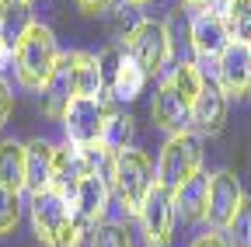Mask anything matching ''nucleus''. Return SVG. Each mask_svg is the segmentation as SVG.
Wrapping results in <instances>:
<instances>
[{"label": "nucleus", "mask_w": 251, "mask_h": 247, "mask_svg": "<svg viewBox=\"0 0 251 247\" xmlns=\"http://www.w3.org/2000/svg\"><path fill=\"white\" fill-rule=\"evenodd\" d=\"M11 63H14V73L21 80V87L28 90H42L59 63V49H56V39L46 24H31L28 32L21 35V42L14 45L11 52Z\"/></svg>", "instance_id": "obj_1"}, {"label": "nucleus", "mask_w": 251, "mask_h": 247, "mask_svg": "<svg viewBox=\"0 0 251 247\" xmlns=\"http://www.w3.org/2000/svg\"><path fill=\"white\" fill-rule=\"evenodd\" d=\"M108 181L98 178V174H87L80 184H77V192L70 195V212H74V226L77 233H91L98 223H105V209H108Z\"/></svg>", "instance_id": "obj_9"}, {"label": "nucleus", "mask_w": 251, "mask_h": 247, "mask_svg": "<svg viewBox=\"0 0 251 247\" xmlns=\"http://www.w3.org/2000/svg\"><path fill=\"white\" fill-rule=\"evenodd\" d=\"M129 7H143V4H150V0H126Z\"/></svg>", "instance_id": "obj_30"}, {"label": "nucleus", "mask_w": 251, "mask_h": 247, "mask_svg": "<svg viewBox=\"0 0 251 247\" xmlns=\"http://www.w3.org/2000/svg\"><path fill=\"white\" fill-rule=\"evenodd\" d=\"M227 244L230 247H251V199H244L241 209L234 212V220L227 226Z\"/></svg>", "instance_id": "obj_24"}, {"label": "nucleus", "mask_w": 251, "mask_h": 247, "mask_svg": "<svg viewBox=\"0 0 251 247\" xmlns=\"http://www.w3.org/2000/svg\"><path fill=\"white\" fill-rule=\"evenodd\" d=\"M220 11H224V21L230 28V39L251 45V0H224Z\"/></svg>", "instance_id": "obj_22"}, {"label": "nucleus", "mask_w": 251, "mask_h": 247, "mask_svg": "<svg viewBox=\"0 0 251 247\" xmlns=\"http://www.w3.org/2000/svg\"><path fill=\"white\" fill-rule=\"evenodd\" d=\"M87 157H84V146H56V160H52V184L49 188H56L59 195H74L77 192V184L87 178Z\"/></svg>", "instance_id": "obj_13"}, {"label": "nucleus", "mask_w": 251, "mask_h": 247, "mask_svg": "<svg viewBox=\"0 0 251 247\" xmlns=\"http://www.w3.org/2000/svg\"><path fill=\"white\" fill-rule=\"evenodd\" d=\"M185 4H188V7H199V11H206V7H213V4H216V0H185Z\"/></svg>", "instance_id": "obj_29"}, {"label": "nucleus", "mask_w": 251, "mask_h": 247, "mask_svg": "<svg viewBox=\"0 0 251 247\" xmlns=\"http://www.w3.org/2000/svg\"><path fill=\"white\" fill-rule=\"evenodd\" d=\"M147 80H150V77L143 73V67L122 49L119 63H115V77H112V90H108V94H112L115 101H133V98H140V90L147 87Z\"/></svg>", "instance_id": "obj_19"}, {"label": "nucleus", "mask_w": 251, "mask_h": 247, "mask_svg": "<svg viewBox=\"0 0 251 247\" xmlns=\"http://www.w3.org/2000/svg\"><path fill=\"white\" fill-rule=\"evenodd\" d=\"M244 192H241V181L230 171H216L209 174V195H206V220L213 230H227L234 212L241 209Z\"/></svg>", "instance_id": "obj_11"}, {"label": "nucleus", "mask_w": 251, "mask_h": 247, "mask_svg": "<svg viewBox=\"0 0 251 247\" xmlns=\"http://www.w3.org/2000/svg\"><path fill=\"white\" fill-rule=\"evenodd\" d=\"M31 24V0H0V45L7 52H14Z\"/></svg>", "instance_id": "obj_17"}, {"label": "nucleus", "mask_w": 251, "mask_h": 247, "mask_svg": "<svg viewBox=\"0 0 251 247\" xmlns=\"http://www.w3.org/2000/svg\"><path fill=\"white\" fill-rule=\"evenodd\" d=\"M7 56H11V52H7L4 45H0V63H4V59H7Z\"/></svg>", "instance_id": "obj_31"}, {"label": "nucleus", "mask_w": 251, "mask_h": 247, "mask_svg": "<svg viewBox=\"0 0 251 247\" xmlns=\"http://www.w3.org/2000/svg\"><path fill=\"white\" fill-rule=\"evenodd\" d=\"M52 160H56V146L46 139H31L25 146V188L35 195L46 192L52 184Z\"/></svg>", "instance_id": "obj_16"}, {"label": "nucleus", "mask_w": 251, "mask_h": 247, "mask_svg": "<svg viewBox=\"0 0 251 247\" xmlns=\"http://www.w3.org/2000/svg\"><path fill=\"white\" fill-rule=\"evenodd\" d=\"M129 139H133V118L122 112H108L101 129V146L108 153H119V150H129Z\"/></svg>", "instance_id": "obj_21"}, {"label": "nucleus", "mask_w": 251, "mask_h": 247, "mask_svg": "<svg viewBox=\"0 0 251 247\" xmlns=\"http://www.w3.org/2000/svg\"><path fill=\"white\" fill-rule=\"evenodd\" d=\"M216 84L224 87L227 98L248 101L251 98V45L248 42H230L224 56L216 59Z\"/></svg>", "instance_id": "obj_10"}, {"label": "nucleus", "mask_w": 251, "mask_h": 247, "mask_svg": "<svg viewBox=\"0 0 251 247\" xmlns=\"http://www.w3.org/2000/svg\"><path fill=\"white\" fill-rule=\"evenodd\" d=\"M87 240H91V247H133L129 230L122 223H98L87 233Z\"/></svg>", "instance_id": "obj_23"}, {"label": "nucleus", "mask_w": 251, "mask_h": 247, "mask_svg": "<svg viewBox=\"0 0 251 247\" xmlns=\"http://www.w3.org/2000/svg\"><path fill=\"white\" fill-rule=\"evenodd\" d=\"M206 195H209V174H196V178H188L181 188L175 192V209L181 220L188 223H202L206 220Z\"/></svg>", "instance_id": "obj_18"}, {"label": "nucleus", "mask_w": 251, "mask_h": 247, "mask_svg": "<svg viewBox=\"0 0 251 247\" xmlns=\"http://www.w3.org/2000/svg\"><path fill=\"white\" fill-rule=\"evenodd\" d=\"M18 220H21V199H18V192L0 184V233H11L18 226Z\"/></svg>", "instance_id": "obj_25"}, {"label": "nucleus", "mask_w": 251, "mask_h": 247, "mask_svg": "<svg viewBox=\"0 0 251 247\" xmlns=\"http://www.w3.org/2000/svg\"><path fill=\"white\" fill-rule=\"evenodd\" d=\"M31 230L42 247H77L84 240V233H77L74 226L70 199L59 195L56 188L31 195Z\"/></svg>", "instance_id": "obj_2"}, {"label": "nucleus", "mask_w": 251, "mask_h": 247, "mask_svg": "<svg viewBox=\"0 0 251 247\" xmlns=\"http://www.w3.org/2000/svg\"><path fill=\"white\" fill-rule=\"evenodd\" d=\"M188 35H192V49H196V56H199V63H196L199 70L209 67V63H216V59L224 56V49L234 42V39H230V28H227V21H224V11H220V7L199 11V14L192 18Z\"/></svg>", "instance_id": "obj_7"}, {"label": "nucleus", "mask_w": 251, "mask_h": 247, "mask_svg": "<svg viewBox=\"0 0 251 247\" xmlns=\"http://www.w3.org/2000/svg\"><path fill=\"white\" fill-rule=\"evenodd\" d=\"M105 98H74L63 112V129H67V139L74 146H94L101 143V129H105Z\"/></svg>", "instance_id": "obj_6"}, {"label": "nucleus", "mask_w": 251, "mask_h": 247, "mask_svg": "<svg viewBox=\"0 0 251 247\" xmlns=\"http://www.w3.org/2000/svg\"><path fill=\"white\" fill-rule=\"evenodd\" d=\"M188 118H192V108L181 101V94L175 90V84L168 77L161 87H157V98H153V122L175 136V133H185L188 129Z\"/></svg>", "instance_id": "obj_14"}, {"label": "nucleus", "mask_w": 251, "mask_h": 247, "mask_svg": "<svg viewBox=\"0 0 251 247\" xmlns=\"http://www.w3.org/2000/svg\"><path fill=\"white\" fill-rule=\"evenodd\" d=\"M112 4H115V0H77V7H80L84 14H91V18H94V14H105Z\"/></svg>", "instance_id": "obj_28"}, {"label": "nucleus", "mask_w": 251, "mask_h": 247, "mask_svg": "<svg viewBox=\"0 0 251 247\" xmlns=\"http://www.w3.org/2000/svg\"><path fill=\"white\" fill-rule=\"evenodd\" d=\"M227 122V94L216 80H209V73H202V90L192 105V118H188V129L196 136H216Z\"/></svg>", "instance_id": "obj_12"}, {"label": "nucleus", "mask_w": 251, "mask_h": 247, "mask_svg": "<svg viewBox=\"0 0 251 247\" xmlns=\"http://www.w3.org/2000/svg\"><path fill=\"white\" fill-rule=\"evenodd\" d=\"M112 192H115V199L122 202V209L126 212H140V205H143V199L150 195V188H153V164H150V157L143 150H119L115 153V160H112Z\"/></svg>", "instance_id": "obj_3"}, {"label": "nucleus", "mask_w": 251, "mask_h": 247, "mask_svg": "<svg viewBox=\"0 0 251 247\" xmlns=\"http://www.w3.org/2000/svg\"><path fill=\"white\" fill-rule=\"evenodd\" d=\"M0 184L11 192L25 188V146L14 139L0 143Z\"/></svg>", "instance_id": "obj_20"}, {"label": "nucleus", "mask_w": 251, "mask_h": 247, "mask_svg": "<svg viewBox=\"0 0 251 247\" xmlns=\"http://www.w3.org/2000/svg\"><path fill=\"white\" fill-rule=\"evenodd\" d=\"M11 112H14V94H11V87H7V80L0 77V129L7 126V118H11Z\"/></svg>", "instance_id": "obj_26"}, {"label": "nucleus", "mask_w": 251, "mask_h": 247, "mask_svg": "<svg viewBox=\"0 0 251 247\" xmlns=\"http://www.w3.org/2000/svg\"><path fill=\"white\" fill-rule=\"evenodd\" d=\"M126 52H129L136 63L143 67L147 77H157L168 59H171V35H168V24L164 21H136L129 28V35H126Z\"/></svg>", "instance_id": "obj_5"}, {"label": "nucleus", "mask_w": 251, "mask_h": 247, "mask_svg": "<svg viewBox=\"0 0 251 247\" xmlns=\"http://www.w3.org/2000/svg\"><path fill=\"white\" fill-rule=\"evenodd\" d=\"M136 216H140V226H143V237H147L150 247H168V244H171L178 209H175V195H171L168 188L153 184Z\"/></svg>", "instance_id": "obj_8"}, {"label": "nucleus", "mask_w": 251, "mask_h": 247, "mask_svg": "<svg viewBox=\"0 0 251 247\" xmlns=\"http://www.w3.org/2000/svg\"><path fill=\"white\" fill-rule=\"evenodd\" d=\"M188 247H230V244H227V237L220 233V230H206V233H199Z\"/></svg>", "instance_id": "obj_27"}, {"label": "nucleus", "mask_w": 251, "mask_h": 247, "mask_svg": "<svg viewBox=\"0 0 251 247\" xmlns=\"http://www.w3.org/2000/svg\"><path fill=\"white\" fill-rule=\"evenodd\" d=\"M70 90L74 98H101V63L94 52H67Z\"/></svg>", "instance_id": "obj_15"}, {"label": "nucleus", "mask_w": 251, "mask_h": 247, "mask_svg": "<svg viewBox=\"0 0 251 247\" xmlns=\"http://www.w3.org/2000/svg\"><path fill=\"white\" fill-rule=\"evenodd\" d=\"M199 171H202V143H199V136L192 129H185V133H175L164 143L157 171H153V181L175 195L181 184L188 178H196Z\"/></svg>", "instance_id": "obj_4"}]
</instances>
